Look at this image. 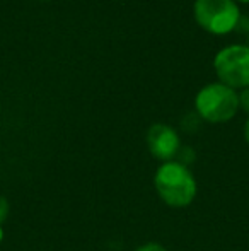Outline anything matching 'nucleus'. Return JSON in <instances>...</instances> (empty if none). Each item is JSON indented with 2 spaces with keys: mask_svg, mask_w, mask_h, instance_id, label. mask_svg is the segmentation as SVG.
<instances>
[{
  "mask_svg": "<svg viewBox=\"0 0 249 251\" xmlns=\"http://www.w3.org/2000/svg\"><path fill=\"white\" fill-rule=\"evenodd\" d=\"M196 113L208 123H226L236 116L239 109V94L222 82L206 84L195 98Z\"/></svg>",
  "mask_w": 249,
  "mask_h": 251,
  "instance_id": "obj_2",
  "label": "nucleus"
},
{
  "mask_svg": "<svg viewBox=\"0 0 249 251\" xmlns=\"http://www.w3.org/2000/svg\"><path fill=\"white\" fill-rule=\"evenodd\" d=\"M234 2H241V3H249V0H234Z\"/></svg>",
  "mask_w": 249,
  "mask_h": 251,
  "instance_id": "obj_11",
  "label": "nucleus"
},
{
  "mask_svg": "<svg viewBox=\"0 0 249 251\" xmlns=\"http://www.w3.org/2000/svg\"><path fill=\"white\" fill-rule=\"evenodd\" d=\"M147 147L154 157L160 159L164 162L173 161L181 149L180 135L169 125L156 123L147 132Z\"/></svg>",
  "mask_w": 249,
  "mask_h": 251,
  "instance_id": "obj_5",
  "label": "nucleus"
},
{
  "mask_svg": "<svg viewBox=\"0 0 249 251\" xmlns=\"http://www.w3.org/2000/svg\"><path fill=\"white\" fill-rule=\"evenodd\" d=\"M244 139H246V142L249 144V118H248L246 125H244Z\"/></svg>",
  "mask_w": 249,
  "mask_h": 251,
  "instance_id": "obj_9",
  "label": "nucleus"
},
{
  "mask_svg": "<svg viewBox=\"0 0 249 251\" xmlns=\"http://www.w3.org/2000/svg\"><path fill=\"white\" fill-rule=\"evenodd\" d=\"M239 108L243 111L249 113V87H246V89H243L239 93Z\"/></svg>",
  "mask_w": 249,
  "mask_h": 251,
  "instance_id": "obj_6",
  "label": "nucleus"
},
{
  "mask_svg": "<svg viewBox=\"0 0 249 251\" xmlns=\"http://www.w3.org/2000/svg\"><path fill=\"white\" fill-rule=\"evenodd\" d=\"M45 2H46V0H45Z\"/></svg>",
  "mask_w": 249,
  "mask_h": 251,
  "instance_id": "obj_12",
  "label": "nucleus"
},
{
  "mask_svg": "<svg viewBox=\"0 0 249 251\" xmlns=\"http://www.w3.org/2000/svg\"><path fill=\"white\" fill-rule=\"evenodd\" d=\"M7 215H9V203H7L5 199L0 197V226H2V222L7 219Z\"/></svg>",
  "mask_w": 249,
  "mask_h": 251,
  "instance_id": "obj_7",
  "label": "nucleus"
},
{
  "mask_svg": "<svg viewBox=\"0 0 249 251\" xmlns=\"http://www.w3.org/2000/svg\"><path fill=\"white\" fill-rule=\"evenodd\" d=\"M213 69L219 82L232 89L249 87V45H229L213 58Z\"/></svg>",
  "mask_w": 249,
  "mask_h": 251,
  "instance_id": "obj_4",
  "label": "nucleus"
},
{
  "mask_svg": "<svg viewBox=\"0 0 249 251\" xmlns=\"http://www.w3.org/2000/svg\"><path fill=\"white\" fill-rule=\"evenodd\" d=\"M3 239V229H2V226H0V241Z\"/></svg>",
  "mask_w": 249,
  "mask_h": 251,
  "instance_id": "obj_10",
  "label": "nucleus"
},
{
  "mask_svg": "<svg viewBox=\"0 0 249 251\" xmlns=\"http://www.w3.org/2000/svg\"><path fill=\"white\" fill-rule=\"evenodd\" d=\"M135 251H166V248L160 246L159 243H147V245L140 246V248H136Z\"/></svg>",
  "mask_w": 249,
  "mask_h": 251,
  "instance_id": "obj_8",
  "label": "nucleus"
},
{
  "mask_svg": "<svg viewBox=\"0 0 249 251\" xmlns=\"http://www.w3.org/2000/svg\"><path fill=\"white\" fill-rule=\"evenodd\" d=\"M193 14L198 26L212 34L237 29L241 19V10L234 0H195Z\"/></svg>",
  "mask_w": 249,
  "mask_h": 251,
  "instance_id": "obj_3",
  "label": "nucleus"
},
{
  "mask_svg": "<svg viewBox=\"0 0 249 251\" xmlns=\"http://www.w3.org/2000/svg\"><path fill=\"white\" fill-rule=\"evenodd\" d=\"M156 190L169 207H186L196 197L195 176L178 161L164 162L156 173Z\"/></svg>",
  "mask_w": 249,
  "mask_h": 251,
  "instance_id": "obj_1",
  "label": "nucleus"
}]
</instances>
